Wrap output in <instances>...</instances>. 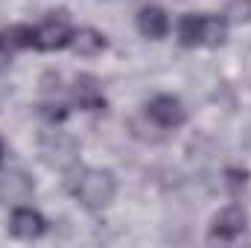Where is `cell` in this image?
Segmentation results:
<instances>
[{
	"label": "cell",
	"instance_id": "6da1fadb",
	"mask_svg": "<svg viewBox=\"0 0 251 248\" xmlns=\"http://www.w3.org/2000/svg\"><path fill=\"white\" fill-rule=\"evenodd\" d=\"M67 193L73 198H79L88 210H100L108 207L114 193H117V181L108 170H97V167H82L73 170L67 178Z\"/></svg>",
	"mask_w": 251,
	"mask_h": 248
},
{
	"label": "cell",
	"instance_id": "7a4b0ae2",
	"mask_svg": "<svg viewBox=\"0 0 251 248\" xmlns=\"http://www.w3.org/2000/svg\"><path fill=\"white\" fill-rule=\"evenodd\" d=\"M41 158L56 170H73L79 161V143L64 131H50L41 137Z\"/></svg>",
	"mask_w": 251,
	"mask_h": 248
},
{
	"label": "cell",
	"instance_id": "3957f363",
	"mask_svg": "<svg viewBox=\"0 0 251 248\" xmlns=\"http://www.w3.org/2000/svg\"><path fill=\"white\" fill-rule=\"evenodd\" d=\"M73 26L64 12H53L41 26H35V50H62L70 47Z\"/></svg>",
	"mask_w": 251,
	"mask_h": 248
},
{
	"label": "cell",
	"instance_id": "277c9868",
	"mask_svg": "<svg viewBox=\"0 0 251 248\" xmlns=\"http://www.w3.org/2000/svg\"><path fill=\"white\" fill-rule=\"evenodd\" d=\"M146 114H149L152 123H158L161 128H178V125L187 120L184 105H181L176 97H167V94L155 97V99L146 105Z\"/></svg>",
	"mask_w": 251,
	"mask_h": 248
},
{
	"label": "cell",
	"instance_id": "5b68a950",
	"mask_svg": "<svg viewBox=\"0 0 251 248\" xmlns=\"http://www.w3.org/2000/svg\"><path fill=\"white\" fill-rule=\"evenodd\" d=\"M73 102L82 111H102L105 108V97H102L100 79L91 76V73L76 76V82H73Z\"/></svg>",
	"mask_w": 251,
	"mask_h": 248
},
{
	"label": "cell",
	"instance_id": "8992f818",
	"mask_svg": "<svg viewBox=\"0 0 251 248\" xmlns=\"http://www.w3.org/2000/svg\"><path fill=\"white\" fill-rule=\"evenodd\" d=\"M9 231L18 237V240H35L47 231V222L41 213L29 210V207H18L12 213V222H9Z\"/></svg>",
	"mask_w": 251,
	"mask_h": 248
},
{
	"label": "cell",
	"instance_id": "52a82bcc",
	"mask_svg": "<svg viewBox=\"0 0 251 248\" xmlns=\"http://www.w3.org/2000/svg\"><path fill=\"white\" fill-rule=\"evenodd\" d=\"M246 213L240 207H225L216 219H213V228H210V237L213 240H237L243 231H246Z\"/></svg>",
	"mask_w": 251,
	"mask_h": 248
},
{
	"label": "cell",
	"instance_id": "ba28073f",
	"mask_svg": "<svg viewBox=\"0 0 251 248\" xmlns=\"http://www.w3.org/2000/svg\"><path fill=\"white\" fill-rule=\"evenodd\" d=\"M137 29H140V35H146L152 41H161L170 29V18L161 6H143L137 12Z\"/></svg>",
	"mask_w": 251,
	"mask_h": 248
},
{
	"label": "cell",
	"instance_id": "9c48e42d",
	"mask_svg": "<svg viewBox=\"0 0 251 248\" xmlns=\"http://www.w3.org/2000/svg\"><path fill=\"white\" fill-rule=\"evenodd\" d=\"M35 50V26H9L0 29V53H18V50Z\"/></svg>",
	"mask_w": 251,
	"mask_h": 248
},
{
	"label": "cell",
	"instance_id": "30bf717a",
	"mask_svg": "<svg viewBox=\"0 0 251 248\" xmlns=\"http://www.w3.org/2000/svg\"><path fill=\"white\" fill-rule=\"evenodd\" d=\"M105 44H108L105 35L97 29H73V38H70V47L79 56H97L105 50Z\"/></svg>",
	"mask_w": 251,
	"mask_h": 248
},
{
	"label": "cell",
	"instance_id": "8fae6325",
	"mask_svg": "<svg viewBox=\"0 0 251 248\" xmlns=\"http://www.w3.org/2000/svg\"><path fill=\"white\" fill-rule=\"evenodd\" d=\"M32 193V181L24 173H9L0 181V198L3 201H26Z\"/></svg>",
	"mask_w": 251,
	"mask_h": 248
},
{
	"label": "cell",
	"instance_id": "7c38bea8",
	"mask_svg": "<svg viewBox=\"0 0 251 248\" xmlns=\"http://www.w3.org/2000/svg\"><path fill=\"white\" fill-rule=\"evenodd\" d=\"M181 47H201L204 44V15H184L178 24Z\"/></svg>",
	"mask_w": 251,
	"mask_h": 248
},
{
	"label": "cell",
	"instance_id": "4fadbf2b",
	"mask_svg": "<svg viewBox=\"0 0 251 248\" xmlns=\"http://www.w3.org/2000/svg\"><path fill=\"white\" fill-rule=\"evenodd\" d=\"M225 35H228V21L219 15H204V47L225 44Z\"/></svg>",
	"mask_w": 251,
	"mask_h": 248
},
{
	"label": "cell",
	"instance_id": "5bb4252c",
	"mask_svg": "<svg viewBox=\"0 0 251 248\" xmlns=\"http://www.w3.org/2000/svg\"><path fill=\"white\" fill-rule=\"evenodd\" d=\"M225 15H228L231 21H237V24H243V21H251V0H231Z\"/></svg>",
	"mask_w": 251,
	"mask_h": 248
},
{
	"label": "cell",
	"instance_id": "9a60e30c",
	"mask_svg": "<svg viewBox=\"0 0 251 248\" xmlns=\"http://www.w3.org/2000/svg\"><path fill=\"white\" fill-rule=\"evenodd\" d=\"M41 114L50 120V123H62L67 117V108L64 105H41Z\"/></svg>",
	"mask_w": 251,
	"mask_h": 248
},
{
	"label": "cell",
	"instance_id": "2e32d148",
	"mask_svg": "<svg viewBox=\"0 0 251 248\" xmlns=\"http://www.w3.org/2000/svg\"><path fill=\"white\" fill-rule=\"evenodd\" d=\"M228 181L234 187L246 184V181H249V173H246V170H243V173H240V170H228Z\"/></svg>",
	"mask_w": 251,
	"mask_h": 248
},
{
	"label": "cell",
	"instance_id": "e0dca14e",
	"mask_svg": "<svg viewBox=\"0 0 251 248\" xmlns=\"http://www.w3.org/2000/svg\"><path fill=\"white\" fill-rule=\"evenodd\" d=\"M0 161H3V143H0Z\"/></svg>",
	"mask_w": 251,
	"mask_h": 248
}]
</instances>
